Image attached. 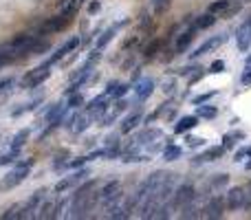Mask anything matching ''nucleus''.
<instances>
[{
    "instance_id": "nucleus-7",
    "label": "nucleus",
    "mask_w": 251,
    "mask_h": 220,
    "mask_svg": "<svg viewBox=\"0 0 251 220\" xmlns=\"http://www.w3.org/2000/svg\"><path fill=\"white\" fill-rule=\"evenodd\" d=\"M229 185V174L227 172H223V174H214V176H209V180H207V185L203 187V192L198 194V198H209V196H214V194H220L225 187Z\"/></svg>"
},
{
    "instance_id": "nucleus-20",
    "label": "nucleus",
    "mask_w": 251,
    "mask_h": 220,
    "mask_svg": "<svg viewBox=\"0 0 251 220\" xmlns=\"http://www.w3.org/2000/svg\"><path fill=\"white\" fill-rule=\"evenodd\" d=\"M121 189V183H119L117 178H110V180H106L104 185L99 187V192H97V196H99V202L101 205H106V202L110 200V198L114 196V194Z\"/></svg>"
},
{
    "instance_id": "nucleus-42",
    "label": "nucleus",
    "mask_w": 251,
    "mask_h": 220,
    "mask_svg": "<svg viewBox=\"0 0 251 220\" xmlns=\"http://www.w3.org/2000/svg\"><path fill=\"white\" fill-rule=\"evenodd\" d=\"M128 108V101L126 99H123V97H121V99H114V106H113V108H110V110H113V112L114 114H117V117H119V114H121L123 112V110H126Z\"/></svg>"
},
{
    "instance_id": "nucleus-8",
    "label": "nucleus",
    "mask_w": 251,
    "mask_h": 220,
    "mask_svg": "<svg viewBox=\"0 0 251 220\" xmlns=\"http://www.w3.org/2000/svg\"><path fill=\"white\" fill-rule=\"evenodd\" d=\"M245 205H247V189L245 187H231L225 194V209L238 211V209H245Z\"/></svg>"
},
{
    "instance_id": "nucleus-44",
    "label": "nucleus",
    "mask_w": 251,
    "mask_h": 220,
    "mask_svg": "<svg viewBox=\"0 0 251 220\" xmlns=\"http://www.w3.org/2000/svg\"><path fill=\"white\" fill-rule=\"evenodd\" d=\"M114 145H121V136H119V134H108V136H106L104 148H114Z\"/></svg>"
},
{
    "instance_id": "nucleus-23",
    "label": "nucleus",
    "mask_w": 251,
    "mask_h": 220,
    "mask_svg": "<svg viewBox=\"0 0 251 220\" xmlns=\"http://www.w3.org/2000/svg\"><path fill=\"white\" fill-rule=\"evenodd\" d=\"M91 126H92V117L88 112L75 114V121H73V128H70V132H73V134H82V132H86Z\"/></svg>"
},
{
    "instance_id": "nucleus-27",
    "label": "nucleus",
    "mask_w": 251,
    "mask_h": 220,
    "mask_svg": "<svg viewBox=\"0 0 251 220\" xmlns=\"http://www.w3.org/2000/svg\"><path fill=\"white\" fill-rule=\"evenodd\" d=\"M29 136H31V130H29V128H22V130H18L16 134H13L11 143H9V150H20L22 145L29 141Z\"/></svg>"
},
{
    "instance_id": "nucleus-29",
    "label": "nucleus",
    "mask_w": 251,
    "mask_h": 220,
    "mask_svg": "<svg viewBox=\"0 0 251 220\" xmlns=\"http://www.w3.org/2000/svg\"><path fill=\"white\" fill-rule=\"evenodd\" d=\"M42 97H38V99H33V101H29V104H22L20 108H13L11 110V117H20V114H24V112H33L35 108H38L40 104H42Z\"/></svg>"
},
{
    "instance_id": "nucleus-28",
    "label": "nucleus",
    "mask_w": 251,
    "mask_h": 220,
    "mask_svg": "<svg viewBox=\"0 0 251 220\" xmlns=\"http://www.w3.org/2000/svg\"><path fill=\"white\" fill-rule=\"evenodd\" d=\"M245 139V132L242 130H231V132H225L223 134V148L225 150H231L233 145L238 143V141Z\"/></svg>"
},
{
    "instance_id": "nucleus-48",
    "label": "nucleus",
    "mask_w": 251,
    "mask_h": 220,
    "mask_svg": "<svg viewBox=\"0 0 251 220\" xmlns=\"http://www.w3.org/2000/svg\"><path fill=\"white\" fill-rule=\"evenodd\" d=\"M99 11H101V2L99 0H92V2L88 4V13H91V16H97Z\"/></svg>"
},
{
    "instance_id": "nucleus-46",
    "label": "nucleus",
    "mask_w": 251,
    "mask_h": 220,
    "mask_svg": "<svg viewBox=\"0 0 251 220\" xmlns=\"http://www.w3.org/2000/svg\"><path fill=\"white\" fill-rule=\"evenodd\" d=\"M198 66L196 64H189V66H183V68H179L176 70V75H179V77H189V75L194 73V70H196Z\"/></svg>"
},
{
    "instance_id": "nucleus-52",
    "label": "nucleus",
    "mask_w": 251,
    "mask_h": 220,
    "mask_svg": "<svg viewBox=\"0 0 251 220\" xmlns=\"http://www.w3.org/2000/svg\"><path fill=\"white\" fill-rule=\"evenodd\" d=\"M245 170H251V161H247V163H245Z\"/></svg>"
},
{
    "instance_id": "nucleus-4",
    "label": "nucleus",
    "mask_w": 251,
    "mask_h": 220,
    "mask_svg": "<svg viewBox=\"0 0 251 220\" xmlns=\"http://www.w3.org/2000/svg\"><path fill=\"white\" fill-rule=\"evenodd\" d=\"M88 176H91V170H88V167H77V170H75L70 176H66V178L57 180L55 187H53V192H55V194H66L68 189L77 187L82 180H86Z\"/></svg>"
},
{
    "instance_id": "nucleus-47",
    "label": "nucleus",
    "mask_w": 251,
    "mask_h": 220,
    "mask_svg": "<svg viewBox=\"0 0 251 220\" xmlns=\"http://www.w3.org/2000/svg\"><path fill=\"white\" fill-rule=\"evenodd\" d=\"M88 163V156H79V158H73V161H68V167L70 170H77V167H84Z\"/></svg>"
},
{
    "instance_id": "nucleus-17",
    "label": "nucleus",
    "mask_w": 251,
    "mask_h": 220,
    "mask_svg": "<svg viewBox=\"0 0 251 220\" xmlns=\"http://www.w3.org/2000/svg\"><path fill=\"white\" fill-rule=\"evenodd\" d=\"M196 33H198V29L194 24H189L187 26V31H183V33L176 38V44H174V55H183L185 51H187L189 46H192V42H194V38H196Z\"/></svg>"
},
{
    "instance_id": "nucleus-45",
    "label": "nucleus",
    "mask_w": 251,
    "mask_h": 220,
    "mask_svg": "<svg viewBox=\"0 0 251 220\" xmlns=\"http://www.w3.org/2000/svg\"><path fill=\"white\" fill-rule=\"evenodd\" d=\"M13 84H16V77H2L0 79V92H4V90H9V88H13Z\"/></svg>"
},
{
    "instance_id": "nucleus-38",
    "label": "nucleus",
    "mask_w": 251,
    "mask_h": 220,
    "mask_svg": "<svg viewBox=\"0 0 251 220\" xmlns=\"http://www.w3.org/2000/svg\"><path fill=\"white\" fill-rule=\"evenodd\" d=\"M207 73L209 75H220V73H225V62L223 60H214L209 64V68H207Z\"/></svg>"
},
{
    "instance_id": "nucleus-5",
    "label": "nucleus",
    "mask_w": 251,
    "mask_h": 220,
    "mask_svg": "<svg viewBox=\"0 0 251 220\" xmlns=\"http://www.w3.org/2000/svg\"><path fill=\"white\" fill-rule=\"evenodd\" d=\"M48 77H51V64H48V62H44V64L35 66L33 70H29V73L24 75L22 86H24V88H38V86H42Z\"/></svg>"
},
{
    "instance_id": "nucleus-3",
    "label": "nucleus",
    "mask_w": 251,
    "mask_h": 220,
    "mask_svg": "<svg viewBox=\"0 0 251 220\" xmlns=\"http://www.w3.org/2000/svg\"><path fill=\"white\" fill-rule=\"evenodd\" d=\"M196 198H198V192H196V187H194V183L192 180H185V183L174 187V194H172L167 205H170V211H181L185 205L194 202Z\"/></svg>"
},
{
    "instance_id": "nucleus-33",
    "label": "nucleus",
    "mask_w": 251,
    "mask_h": 220,
    "mask_svg": "<svg viewBox=\"0 0 251 220\" xmlns=\"http://www.w3.org/2000/svg\"><path fill=\"white\" fill-rule=\"evenodd\" d=\"M66 106H68V110H77V108H82V106H84V95H82L79 90L70 92L68 99H66Z\"/></svg>"
},
{
    "instance_id": "nucleus-32",
    "label": "nucleus",
    "mask_w": 251,
    "mask_h": 220,
    "mask_svg": "<svg viewBox=\"0 0 251 220\" xmlns=\"http://www.w3.org/2000/svg\"><path fill=\"white\" fill-rule=\"evenodd\" d=\"M22 214H24V202H18V205H13L11 209L4 211L2 218L4 220H9V218L11 220H22Z\"/></svg>"
},
{
    "instance_id": "nucleus-13",
    "label": "nucleus",
    "mask_w": 251,
    "mask_h": 220,
    "mask_svg": "<svg viewBox=\"0 0 251 220\" xmlns=\"http://www.w3.org/2000/svg\"><path fill=\"white\" fill-rule=\"evenodd\" d=\"M128 22H130V20H128V18H123V20H119L117 24H113V26H108V29H104V31H101V33H97L95 48H101V51H104V48L110 44V40H113L114 35L119 33V29H123V26H126Z\"/></svg>"
},
{
    "instance_id": "nucleus-41",
    "label": "nucleus",
    "mask_w": 251,
    "mask_h": 220,
    "mask_svg": "<svg viewBox=\"0 0 251 220\" xmlns=\"http://www.w3.org/2000/svg\"><path fill=\"white\" fill-rule=\"evenodd\" d=\"M62 167H68V154H66V152L62 154V156H57L55 161H53V170H55V172H60Z\"/></svg>"
},
{
    "instance_id": "nucleus-11",
    "label": "nucleus",
    "mask_w": 251,
    "mask_h": 220,
    "mask_svg": "<svg viewBox=\"0 0 251 220\" xmlns=\"http://www.w3.org/2000/svg\"><path fill=\"white\" fill-rule=\"evenodd\" d=\"M70 20H73V16H66V13H60V16H53V18H48V20L44 22L42 26H40V33H42V35L57 33V31L66 29V26L70 24Z\"/></svg>"
},
{
    "instance_id": "nucleus-2",
    "label": "nucleus",
    "mask_w": 251,
    "mask_h": 220,
    "mask_svg": "<svg viewBox=\"0 0 251 220\" xmlns=\"http://www.w3.org/2000/svg\"><path fill=\"white\" fill-rule=\"evenodd\" d=\"M38 40H40V35L20 33V35H16L7 46H4V53H7L11 60H20V57H24V55H31V48L35 46Z\"/></svg>"
},
{
    "instance_id": "nucleus-19",
    "label": "nucleus",
    "mask_w": 251,
    "mask_h": 220,
    "mask_svg": "<svg viewBox=\"0 0 251 220\" xmlns=\"http://www.w3.org/2000/svg\"><path fill=\"white\" fill-rule=\"evenodd\" d=\"M143 121V110L141 108H137L135 112H128L126 117H123V121H121V126H119V130H121V134H130L132 130H135L139 123Z\"/></svg>"
},
{
    "instance_id": "nucleus-51",
    "label": "nucleus",
    "mask_w": 251,
    "mask_h": 220,
    "mask_svg": "<svg viewBox=\"0 0 251 220\" xmlns=\"http://www.w3.org/2000/svg\"><path fill=\"white\" fill-rule=\"evenodd\" d=\"M139 77H141V68H135V75H132V84H135Z\"/></svg>"
},
{
    "instance_id": "nucleus-25",
    "label": "nucleus",
    "mask_w": 251,
    "mask_h": 220,
    "mask_svg": "<svg viewBox=\"0 0 251 220\" xmlns=\"http://www.w3.org/2000/svg\"><path fill=\"white\" fill-rule=\"evenodd\" d=\"M196 117L198 119H205V121H211V119L218 117V108L216 106H209L205 101V104H198L196 106Z\"/></svg>"
},
{
    "instance_id": "nucleus-12",
    "label": "nucleus",
    "mask_w": 251,
    "mask_h": 220,
    "mask_svg": "<svg viewBox=\"0 0 251 220\" xmlns=\"http://www.w3.org/2000/svg\"><path fill=\"white\" fill-rule=\"evenodd\" d=\"M154 88H157V82H154L152 77H139L135 84H132V92H135L137 101L150 99V95L154 92Z\"/></svg>"
},
{
    "instance_id": "nucleus-26",
    "label": "nucleus",
    "mask_w": 251,
    "mask_h": 220,
    "mask_svg": "<svg viewBox=\"0 0 251 220\" xmlns=\"http://www.w3.org/2000/svg\"><path fill=\"white\" fill-rule=\"evenodd\" d=\"M216 20H218V18H216V13H203V16H196L194 18V22L192 24L196 26L198 31H203V29H209V26H214L216 24Z\"/></svg>"
},
{
    "instance_id": "nucleus-43",
    "label": "nucleus",
    "mask_w": 251,
    "mask_h": 220,
    "mask_svg": "<svg viewBox=\"0 0 251 220\" xmlns=\"http://www.w3.org/2000/svg\"><path fill=\"white\" fill-rule=\"evenodd\" d=\"M240 84L242 86H251V64H247L245 70L240 73Z\"/></svg>"
},
{
    "instance_id": "nucleus-35",
    "label": "nucleus",
    "mask_w": 251,
    "mask_h": 220,
    "mask_svg": "<svg viewBox=\"0 0 251 220\" xmlns=\"http://www.w3.org/2000/svg\"><path fill=\"white\" fill-rule=\"evenodd\" d=\"M229 7H231V0H214V2L209 4V9H207V11H209V13H216V16H218V13H225V11H227Z\"/></svg>"
},
{
    "instance_id": "nucleus-9",
    "label": "nucleus",
    "mask_w": 251,
    "mask_h": 220,
    "mask_svg": "<svg viewBox=\"0 0 251 220\" xmlns=\"http://www.w3.org/2000/svg\"><path fill=\"white\" fill-rule=\"evenodd\" d=\"M108 110H110V97L108 95H99V97H95V99L88 101L86 108H84V112H88L92 117V121H95V119L104 117Z\"/></svg>"
},
{
    "instance_id": "nucleus-10",
    "label": "nucleus",
    "mask_w": 251,
    "mask_h": 220,
    "mask_svg": "<svg viewBox=\"0 0 251 220\" xmlns=\"http://www.w3.org/2000/svg\"><path fill=\"white\" fill-rule=\"evenodd\" d=\"M225 42H227V33H220V35H214V38H207L205 42L201 44V46H196L192 53H189V60H198V57L211 53L214 48H218L220 44H225Z\"/></svg>"
},
{
    "instance_id": "nucleus-1",
    "label": "nucleus",
    "mask_w": 251,
    "mask_h": 220,
    "mask_svg": "<svg viewBox=\"0 0 251 220\" xmlns=\"http://www.w3.org/2000/svg\"><path fill=\"white\" fill-rule=\"evenodd\" d=\"M33 158H24V161H16L13 163V170L7 176L0 178V192H9V189L18 187L20 183H24L31 174V167H33Z\"/></svg>"
},
{
    "instance_id": "nucleus-37",
    "label": "nucleus",
    "mask_w": 251,
    "mask_h": 220,
    "mask_svg": "<svg viewBox=\"0 0 251 220\" xmlns=\"http://www.w3.org/2000/svg\"><path fill=\"white\" fill-rule=\"evenodd\" d=\"M46 51H51V42H46V40L40 38L38 42H35V46L31 48V55H44Z\"/></svg>"
},
{
    "instance_id": "nucleus-49",
    "label": "nucleus",
    "mask_w": 251,
    "mask_h": 220,
    "mask_svg": "<svg viewBox=\"0 0 251 220\" xmlns=\"http://www.w3.org/2000/svg\"><path fill=\"white\" fill-rule=\"evenodd\" d=\"M203 75H205V73H203V68H196V73H192V75H189V86H192V84H196L198 79L203 77Z\"/></svg>"
},
{
    "instance_id": "nucleus-50",
    "label": "nucleus",
    "mask_w": 251,
    "mask_h": 220,
    "mask_svg": "<svg viewBox=\"0 0 251 220\" xmlns=\"http://www.w3.org/2000/svg\"><path fill=\"white\" fill-rule=\"evenodd\" d=\"M163 92H165V95H172V92H174V79L163 84Z\"/></svg>"
},
{
    "instance_id": "nucleus-31",
    "label": "nucleus",
    "mask_w": 251,
    "mask_h": 220,
    "mask_svg": "<svg viewBox=\"0 0 251 220\" xmlns=\"http://www.w3.org/2000/svg\"><path fill=\"white\" fill-rule=\"evenodd\" d=\"M159 51H161V40H157L154 38L152 42L145 46V51H143V60L145 62H150V60H154V57L159 55Z\"/></svg>"
},
{
    "instance_id": "nucleus-21",
    "label": "nucleus",
    "mask_w": 251,
    "mask_h": 220,
    "mask_svg": "<svg viewBox=\"0 0 251 220\" xmlns=\"http://www.w3.org/2000/svg\"><path fill=\"white\" fill-rule=\"evenodd\" d=\"M132 88V84H123V82H117V79H113V82L106 84V92L104 95H108L110 99H121V97L128 95V90Z\"/></svg>"
},
{
    "instance_id": "nucleus-15",
    "label": "nucleus",
    "mask_w": 251,
    "mask_h": 220,
    "mask_svg": "<svg viewBox=\"0 0 251 220\" xmlns=\"http://www.w3.org/2000/svg\"><path fill=\"white\" fill-rule=\"evenodd\" d=\"M236 44H238V51L247 53L251 48V18H247L236 31Z\"/></svg>"
},
{
    "instance_id": "nucleus-16",
    "label": "nucleus",
    "mask_w": 251,
    "mask_h": 220,
    "mask_svg": "<svg viewBox=\"0 0 251 220\" xmlns=\"http://www.w3.org/2000/svg\"><path fill=\"white\" fill-rule=\"evenodd\" d=\"M79 44H82V40H79V35H73V38H68V40H66V42L62 44L60 48H55V53H53V55L48 57L46 62H48V64H51V66H53V64H57V62H60V60H64V57L68 55L70 51H75V48H77Z\"/></svg>"
},
{
    "instance_id": "nucleus-34",
    "label": "nucleus",
    "mask_w": 251,
    "mask_h": 220,
    "mask_svg": "<svg viewBox=\"0 0 251 220\" xmlns=\"http://www.w3.org/2000/svg\"><path fill=\"white\" fill-rule=\"evenodd\" d=\"M185 148L187 150H198V148H205V139L203 136H192L185 132Z\"/></svg>"
},
{
    "instance_id": "nucleus-18",
    "label": "nucleus",
    "mask_w": 251,
    "mask_h": 220,
    "mask_svg": "<svg viewBox=\"0 0 251 220\" xmlns=\"http://www.w3.org/2000/svg\"><path fill=\"white\" fill-rule=\"evenodd\" d=\"M223 154H225V148H223V145H211V148L203 150L201 154H196V156H194L192 165H203V163H214V161H218V158H223Z\"/></svg>"
},
{
    "instance_id": "nucleus-14",
    "label": "nucleus",
    "mask_w": 251,
    "mask_h": 220,
    "mask_svg": "<svg viewBox=\"0 0 251 220\" xmlns=\"http://www.w3.org/2000/svg\"><path fill=\"white\" fill-rule=\"evenodd\" d=\"M48 189H35L33 194H31V198L24 202V214H22V220L24 218H35V211H38V207L44 202V198H46Z\"/></svg>"
},
{
    "instance_id": "nucleus-40",
    "label": "nucleus",
    "mask_w": 251,
    "mask_h": 220,
    "mask_svg": "<svg viewBox=\"0 0 251 220\" xmlns=\"http://www.w3.org/2000/svg\"><path fill=\"white\" fill-rule=\"evenodd\" d=\"M211 97H216V90H209V92H201V95L192 97V104L198 106V104H205V101H209Z\"/></svg>"
},
{
    "instance_id": "nucleus-30",
    "label": "nucleus",
    "mask_w": 251,
    "mask_h": 220,
    "mask_svg": "<svg viewBox=\"0 0 251 220\" xmlns=\"http://www.w3.org/2000/svg\"><path fill=\"white\" fill-rule=\"evenodd\" d=\"M172 0H150V7H152V16L154 18H161L163 13L170 9Z\"/></svg>"
},
{
    "instance_id": "nucleus-24",
    "label": "nucleus",
    "mask_w": 251,
    "mask_h": 220,
    "mask_svg": "<svg viewBox=\"0 0 251 220\" xmlns=\"http://www.w3.org/2000/svg\"><path fill=\"white\" fill-rule=\"evenodd\" d=\"M161 156H163V161L174 163V161H179V158L183 156V148L176 145V143H172V141H167V145L161 150Z\"/></svg>"
},
{
    "instance_id": "nucleus-22",
    "label": "nucleus",
    "mask_w": 251,
    "mask_h": 220,
    "mask_svg": "<svg viewBox=\"0 0 251 220\" xmlns=\"http://www.w3.org/2000/svg\"><path fill=\"white\" fill-rule=\"evenodd\" d=\"M198 121H201V119H198L196 114H185V117H181L179 121L174 123V134H185V132H192L194 128L198 126Z\"/></svg>"
},
{
    "instance_id": "nucleus-53",
    "label": "nucleus",
    "mask_w": 251,
    "mask_h": 220,
    "mask_svg": "<svg viewBox=\"0 0 251 220\" xmlns=\"http://www.w3.org/2000/svg\"><path fill=\"white\" fill-rule=\"evenodd\" d=\"M247 64H251V55H249V57H247Z\"/></svg>"
},
{
    "instance_id": "nucleus-6",
    "label": "nucleus",
    "mask_w": 251,
    "mask_h": 220,
    "mask_svg": "<svg viewBox=\"0 0 251 220\" xmlns=\"http://www.w3.org/2000/svg\"><path fill=\"white\" fill-rule=\"evenodd\" d=\"M225 214V198L214 194L205 200V205L201 207V218H207V220H216V218H223Z\"/></svg>"
},
{
    "instance_id": "nucleus-39",
    "label": "nucleus",
    "mask_w": 251,
    "mask_h": 220,
    "mask_svg": "<svg viewBox=\"0 0 251 220\" xmlns=\"http://www.w3.org/2000/svg\"><path fill=\"white\" fill-rule=\"evenodd\" d=\"M245 158H251V145H247V148H240L233 152V161H245Z\"/></svg>"
},
{
    "instance_id": "nucleus-36",
    "label": "nucleus",
    "mask_w": 251,
    "mask_h": 220,
    "mask_svg": "<svg viewBox=\"0 0 251 220\" xmlns=\"http://www.w3.org/2000/svg\"><path fill=\"white\" fill-rule=\"evenodd\" d=\"M84 2H86V0H66L64 7H62V13H66V16H75V11H77Z\"/></svg>"
}]
</instances>
